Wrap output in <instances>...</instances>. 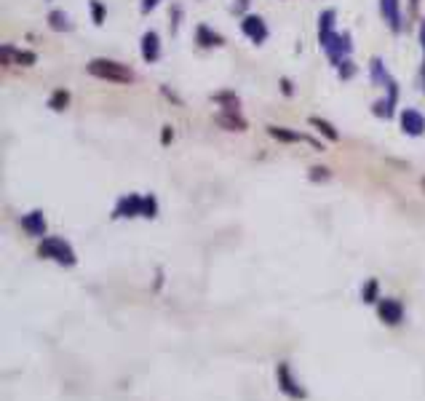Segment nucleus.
I'll list each match as a JSON object with an SVG mask.
<instances>
[{"label": "nucleus", "instance_id": "f257e3e1", "mask_svg": "<svg viewBox=\"0 0 425 401\" xmlns=\"http://www.w3.org/2000/svg\"><path fill=\"white\" fill-rule=\"evenodd\" d=\"M89 73L102 78V80H113V83H129V80L134 78V73H131L129 67H123V64L110 59H94L92 64H89Z\"/></svg>", "mask_w": 425, "mask_h": 401}, {"label": "nucleus", "instance_id": "f03ea898", "mask_svg": "<svg viewBox=\"0 0 425 401\" xmlns=\"http://www.w3.org/2000/svg\"><path fill=\"white\" fill-rule=\"evenodd\" d=\"M41 254H43L46 260L59 262V265H67V267L75 265V252H73V246H70L67 241H62V238H43Z\"/></svg>", "mask_w": 425, "mask_h": 401}, {"label": "nucleus", "instance_id": "7ed1b4c3", "mask_svg": "<svg viewBox=\"0 0 425 401\" xmlns=\"http://www.w3.org/2000/svg\"><path fill=\"white\" fill-rule=\"evenodd\" d=\"M275 380H278V388H281V393H284V396H289V399H294V401L308 399V391L297 383V377H291L289 361H281V364H278V370H275Z\"/></svg>", "mask_w": 425, "mask_h": 401}, {"label": "nucleus", "instance_id": "20e7f679", "mask_svg": "<svg viewBox=\"0 0 425 401\" xmlns=\"http://www.w3.org/2000/svg\"><path fill=\"white\" fill-rule=\"evenodd\" d=\"M377 316L380 321H385L388 327H396V324L404 321V308H401V302H396V300H380Z\"/></svg>", "mask_w": 425, "mask_h": 401}, {"label": "nucleus", "instance_id": "39448f33", "mask_svg": "<svg viewBox=\"0 0 425 401\" xmlns=\"http://www.w3.org/2000/svg\"><path fill=\"white\" fill-rule=\"evenodd\" d=\"M241 27H243V32L254 41V43H265V38H268V27H265V22H262L259 16H243Z\"/></svg>", "mask_w": 425, "mask_h": 401}, {"label": "nucleus", "instance_id": "423d86ee", "mask_svg": "<svg viewBox=\"0 0 425 401\" xmlns=\"http://www.w3.org/2000/svg\"><path fill=\"white\" fill-rule=\"evenodd\" d=\"M145 209V198L142 195H129L115 206V217H142Z\"/></svg>", "mask_w": 425, "mask_h": 401}, {"label": "nucleus", "instance_id": "0eeeda50", "mask_svg": "<svg viewBox=\"0 0 425 401\" xmlns=\"http://www.w3.org/2000/svg\"><path fill=\"white\" fill-rule=\"evenodd\" d=\"M401 129L412 136H420L425 132V118L420 113H415V110H404L401 113Z\"/></svg>", "mask_w": 425, "mask_h": 401}, {"label": "nucleus", "instance_id": "6e6552de", "mask_svg": "<svg viewBox=\"0 0 425 401\" xmlns=\"http://www.w3.org/2000/svg\"><path fill=\"white\" fill-rule=\"evenodd\" d=\"M22 227H24V233H30V236H43L46 233V220H43V211H30V214H24L22 217Z\"/></svg>", "mask_w": 425, "mask_h": 401}, {"label": "nucleus", "instance_id": "1a4fd4ad", "mask_svg": "<svg viewBox=\"0 0 425 401\" xmlns=\"http://www.w3.org/2000/svg\"><path fill=\"white\" fill-rule=\"evenodd\" d=\"M158 51H161V45H158V35L155 32H147L145 38H142V57L147 62H155L158 59Z\"/></svg>", "mask_w": 425, "mask_h": 401}, {"label": "nucleus", "instance_id": "9d476101", "mask_svg": "<svg viewBox=\"0 0 425 401\" xmlns=\"http://www.w3.org/2000/svg\"><path fill=\"white\" fill-rule=\"evenodd\" d=\"M396 3H398V0H380V8H382V14L388 16V22H391L394 27H398V11H396Z\"/></svg>", "mask_w": 425, "mask_h": 401}, {"label": "nucleus", "instance_id": "9b49d317", "mask_svg": "<svg viewBox=\"0 0 425 401\" xmlns=\"http://www.w3.org/2000/svg\"><path fill=\"white\" fill-rule=\"evenodd\" d=\"M332 19H334V14L332 11H324V16H321V43L326 45L329 43V30H332Z\"/></svg>", "mask_w": 425, "mask_h": 401}, {"label": "nucleus", "instance_id": "f8f14e48", "mask_svg": "<svg viewBox=\"0 0 425 401\" xmlns=\"http://www.w3.org/2000/svg\"><path fill=\"white\" fill-rule=\"evenodd\" d=\"M198 41H201V45H219L222 41H219V35H214L209 27H198Z\"/></svg>", "mask_w": 425, "mask_h": 401}, {"label": "nucleus", "instance_id": "ddd939ff", "mask_svg": "<svg viewBox=\"0 0 425 401\" xmlns=\"http://www.w3.org/2000/svg\"><path fill=\"white\" fill-rule=\"evenodd\" d=\"M310 123L316 126V129H321L324 132V136H329V139H337V132H334L332 126L326 123V120H321V118H310Z\"/></svg>", "mask_w": 425, "mask_h": 401}, {"label": "nucleus", "instance_id": "4468645a", "mask_svg": "<svg viewBox=\"0 0 425 401\" xmlns=\"http://www.w3.org/2000/svg\"><path fill=\"white\" fill-rule=\"evenodd\" d=\"M51 27H57V30H70V24H67V16L59 14V11H54V14H51Z\"/></svg>", "mask_w": 425, "mask_h": 401}, {"label": "nucleus", "instance_id": "2eb2a0df", "mask_svg": "<svg viewBox=\"0 0 425 401\" xmlns=\"http://www.w3.org/2000/svg\"><path fill=\"white\" fill-rule=\"evenodd\" d=\"M364 302H380L377 300V281H369L364 286Z\"/></svg>", "mask_w": 425, "mask_h": 401}, {"label": "nucleus", "instance_id": "dca6fc26", "mask_svg": "<svg viewBox=\"0 0 425 401\" xmlns=\"http://www.w3.org/2000/svg\"><path fill=\"white\" fill-rule=\"evenodd\" d=\"M271 136H275V139H284V142H297V139H300V134L281 132V129H271Z\"/></svg>", "mask_w": 425, "mask_h": 401}, {"label": "nucleus", "instance_id": "f3484780", "mask_svg": "<svg viewBox=\"0 0 425 401\" xmlns=\"http://www.w3.org/2000/svg\"><path fill=\"white\" fill-rule=\"evenodd\" d=\"M155 214H158L155 198H152V195H147V198H145V209H142V217H155Z\"/></svg>", "mask_w": 425, "mask_h": 401}, {"label": "nucleus", "instance_id": "a211bd4d", "mask_svg": "<svg viewBox=\"0 0 425 401\" xmlns=\"http://www.w3.org/2000/svg\"><path fill=\"white\" fill-rule=\"evenodd\" d=\"M92 14H94V22H96V24H102V22H105V6H99V3L94 0V3H92Z\"/></svg>", "mask_w": 425, "mask_h": 401}, {"label": "nucleus", "instance_id": "6ab92c4d", "mask_svg": "<svg viewBox=\"0 0 425 401\" xmlns=\"http://www.w3.org/2000/svg\"><path fill=\"white\" fill-rule=\"evenodd\" d=\"M219 123H222V126H238V129H243V120L241 118H236V115H219Z\"/></svg>", "mask_w": 425, "mask_h": 401}, {"label": "nucleus", "instance_id": "aec40b11", "mask_svg": "<svg viewBox=\"0 0 425 401\" xmlns=\"http://www.w3.org/2000/svg\"><path fill=\"white\" fill-rule=\"evenodd\" d=\"M64 104H67V94H64V91H62V94H54V99H51V107H54V110H62Z\"/></svg>", "mask_w": 425, "mask_h": 401}, {"label": "nucleus", "instance_id": "412c9836", "mask_svg": "<svg viewBox=\"0 0 425 401\" xmlns=\"http://www.w3.org/2000/svg\"><path fill=\"white\" fill-rule=\"evenodd\" d=\"M158 3H161V0H142V11H152Z\"/></svg>", "mask_w": 425, "mask_h": 401}]
</instances>
